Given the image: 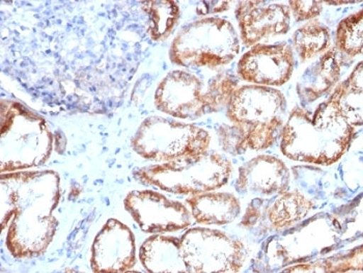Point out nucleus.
Wrapping results in <instances>:
<instances>
[{
    "label": "nucleus",
    "instance_id": "nucleus-1",
    "mask_svg": "<svg viewBox=\"0 0 363 273\" xmlns=\"http://www.w3.org/2000/svg\"><path fill=\"white\" fill-rule=\"evenodd\" d=\"M60 177L52 169L0 174L1 237L16 259L42 256L57 232Z\"/></svg>",
    "mask_w": 363,
    "mask_h": 273
},
{
    "label": "nucleus",
    "instance_id": "nucleus-2",
    "mask_svg": "<svg viewBox=\"0 0 363 273\" xmlns=\"http://www.w3.org/2000/svg\"><path fill=\"white\" fill-rule=\"evenodd\" d=\"M355 128L326 102L315 109L295 107L280 135L284 157L306 165L330 167L350 149Z\"/></svg>",
    "mask_w": 363,
    "mask_h": 273
},
{
    "label": "nucleus",
    "instance_id": "nucleus-3",
    "mask_svg": "<svg viewBox=\"0 0 363 273\" xmlns=\"http://www.w3.org/2000/svg\"><path fill=\"white\" fill-rule=\"evenodd\" d=\"M0 128V174L42 167L51 157L50 125L21 102L1 100Z\"/></svg>",
    "mask_w": 363,
    "mask_h": 273
},
{
    "label": "nucleus",
    "instance_id": "nucleus-4",
    "mask_svg": "<svg viewBox=\"0 0 363 273\" xmlns=\"http://www.w3.org/2000/svg\"><path fill=\"white\" fill-rule=\"evenodd\" d=\"M342 236L337 218L329 213L317 214L269 237L259 252L255 272H272L311 261L335 250Z\"/></svg>",
    "mask_w": 363,
    "mask_h": 273
},
{
    "label": "nucleus",
    "instance_id": "nucleus-5",
    "mask_svg": "<svg viewBox=\"0 0 363 273\" xmlns=\"http://www.w3.org/2000/svg\"><path fill=\"white\" fill-rule=\"evenodd\" d=\"M232 174V162L228 158L208 151L143 167L133 176L141 184L168 194L196 196L220 189L228 184Z\"/></svg>",
    "mask_w": 363,
    "mask_h": 273
},
{
    "label": "nucleus",
    "instance_id": "nucleus-6",
    "mask_svg": "<svg viewBox=\"0 0 363 273\" xmlns=\"http://www.w3.org/2000/svg\"><path fill=\"white\" fill-rule=\"evenodd\" d=\"M286 100L274 87L246 84L233 94L226 116L243 130L248 149L263 151L277 144L286 121Z\"/></svg>",
    "mask_w": 363,
    "mask_h": 273
},
{
    "label": "nucleus",
    "instance_id": "nucleus-7",
    "mask_svg": "<svg viewBox=\"0 0 363 273\" xmlns=\"http://www.w3.org/2000/svg\"><path fill=\"white\" fill-rule=\"evenodd\" d=\"M240 52L236 29L228 20L205 17L187 24L172 42L169 60L183 68H220Z\"/></svg>",
    "mask_w": 363,
    "mask_h": 273
},
{
    "label": "nucleus",
    "instance_id": "nucleus-8",
    "mask_svg": "<svg viewBox=\"0 0 363 273\" xmlns=\"http://www.w3.org/2000/svg\"><path fill=\"white\" fill-rule=\"evenodd\" d=\"M210 145L207 130L157 116L145 118L131 140L138 156L157 163L201 155L209 151Z\"/></svg>",
    "mask_w": 363,
    "mask_h": 273
},
{
    "label": "nucleus",
    "instance_id": "nucleus-9",
    "mask_svg": "<svg viewBox=\"0 0 363 273\" xmlns=\"http://www.w3.org/2000/svg\"><path fill=\"white\" fill-rule=\"evenodd\" d=\"M180 239L187 272H239L247 259L245 245L223 230L192 228Z\"/></svg>",
    "mask_w": 363,
    "mask_h": 273
},
{
    "label": "nucleus",
    "instance_id": "nucleus-10",
    "mask_svg": "<svg viewBox=\"0 0 363 273\" xmlns=\"http://www.w3.org/2000/svg\"><path fill=\"white\" fill-rule=\"evenodd\" d=\"M315 208V201L298 190L282 192L270 198H255L246 208L240 227L255 237L282 232L303 221Z\"/></svg>",
    "mask_w": 363,
    "mask_h": 273
},
{
    "label": "nucleus",
    "instance_id": "nucleus-11",
    "mask_svg": "<svg viewBox=\"0 0 363 273\" xmlns=\"http://www.w3.org/2000/svg\"><path fill=\"white\" fill-rule=\"evenodd\" d=\"M125 210L147 234H167L191 225L189 209L179 201L154 190H133L124 200Z\"/></svg>",
    "mask_w": 363,
    "mask_h": 273
},
{
    "label": "nucleus",
    "instance_id": "nucleus-12",
    "mask_svg": "<svg viewBox=\"0 0 363 273\" xmlns=\"http://www.w3.org/2000/svg\"><path fill=\"white\" fill-rule=\"evenodd\" d=\"M154 102L161 113L181 120L194 121L210 113L205 82L187 71L168 73L157 87Z\"/></svg>",
    "mask_w": 363,
    "mask_h": 273
},
{
    "label": "nucleus",
    "instance_id": "nucleus-13",
    "mask_svg": "<svg viewBox=\"0 0 363 273\" xmlns=\"http://www.w3.org/2000/svg\"><path fill=\"white\" fill-rule=\"evenodd\" d=\"M295 55L286 42L257 44L246 51L237 65V72L244 82L255 86L281 87L292 78Z\"/></svg>",
    "mask_w": 363,
    "mask_h": 273
},
{
    "label": "nucleus",
    "instance_id": "nucleus-14",
    "mask_svg": "<svg viewBox=\"0 0 363 273\" xmlns=\"http://www.w3.org/2000/svg\"><path fill=\"white\" fill-rule=\"evenodd\" d=\"M94 272H127L136 265V240L125 223L111 218L94 239L91 248Z\"/></svg>",
    "mask_w": 363,
    "mask_h": 273
},
{
    "label": "nucleus",
    "instance_id": "nucleus-15",
    "mask_svg": "<svg viewBox=\"0 0 363 273\" xmlns=\"http://www.w3.org/2000/svg\"><path fill=\"white\" fill-rule=\"evenodd\" d=\"M240 37L243 45L252 47L263 40L288 33L291 11L288 6L270 1H240L236 10Z\"/></svg>",
    "mask_w": 363,
    "mask_h": 273
},
{
    "label": "nucleus",
    "instance_id": "nucleus-16",
    "mask_svg": "<svg viewBox=\"0 0 363 273\" xmlns=\"http://www.w3.org/2000/svg\"><path fill=\"white\" fill-rule=\"evenodd\" d=\"M291 172L281 159L257 155L239 169L235 189L241 196L270 198L290 188Z\"/></svg>",
    "mask_w": 363,
    "mask_h": 273
},
{
    "label": "nucleus",
    "instance_id": "nucleus-17",
    "mask_svg": "<svg viewBox=\"0 0 363 273\" xmlns=\"http://www.w3.org/2000/svg\"><path fill=\"white\" fill-rule=\"evenodd\" d=\"M342 58L335 48L328 49L309 65L296 84V93L302 107L328 95L340 82Z\"/></svg>",
    "mask_w": 363,
    "mask_h": 273
},
{
    "label": "nucleus",
    "instance_id": "nucleus-18",
    "mask_svg": "<svg viewBox=\"0 0 363 273\" xmlns=\"http://www.w3.org/2000/svg\"><path fill=\"white\" fill-rule=\"evenodd\" d=\"M192 218L199 225H225L241 213L239 199L230 192H203L186 199Z\"/></svg>",
    "mask_w": 363,
    "mask_h": 273
},
{
    "label": "nucleus",
    "instance_id": "nucleus-19",
    "mask_svg": "<svg viewBox=\"0 0 363 273\" xmlns=\"http://www.w3.org/2000/svg\"><path fill=\"white\" fill-rule=\"evenodd\" d=\"M140 261L147 272H187L178 237L155 234L140 246Z\"/></svg>",
    "mask_w": 363,
    "mask_h": 273
},
{
    "label": "nucleus",
    "instance_id": "nucleus-20",
    "mask_svg": "<svg viewBox=\"0 0 363 273\" xmlns=\"http://www.w3.org/2000/svg\"><path fill=\"white\" fill-rule=\"evenodd\" d=\"M362 62H359L349 77L338 84L325 101L354 128L362 126Z\"/></svg>",
    "mask_w": 363,
    "mask_h": 273
},
{
    "label": "nucleus",
    "instance_id": "nucleus-21",
    "mask_svg": "<svg viewBox=\"0 0 363 273\" xmlns=\"http://www.w3.org/2000/svg\"><path fill=\"white\" fill-rule=\"evenodd\" d=\"M330 43V29L319 20L313 19L294 33L292 48L300 62H306L326 52Z\"/></svg>",
    "mask_w": 363,
    "mask_h": 273
},
{
    "label": "nucleus",
    "instance_id": "nucleus-22",
    "mask_svg": "<svg viewBox=\"0 0 363 273\" xmlns=\"http://www.w3.org/2000/svg\"><path fill=\"white\" fill-rule=\"evenodd\" d=\"M362 245L340 254L284 268L282 272H362Z\"/></svg>",
    "mask_w": 363,
    "mask_h": 273
},
{
    "label": "nucleus",
    "instance_id": "nucleus-23",
    "mask_svg": "<svg viewBox=\"0 0 363 273\" xmlns=\"http://www.w3.org/2000/svg\"><path fill=\"white\" fill-rule=\"evenodd\" d=\"M143 10L149 15L147 33L157 42L164 41L174 33L181 17L178 2L172 0L145 2Z\"/></svg>",
    "mask_w": 363,
    "mask_h": 273
},
{
    "label": "nucleus",
    "instance_id": "nucleus-24",
    "mask_svg": "<svg viewBox=\"0 0 363 273\" xmlns=\"http://www.w3.org/2000/svg\"><path fill=\"white\" fill-rule=\"evenodd\" d=\"M362 10L344 18L336 26L335 49L338 52L354 57L362 53Z\"/></svg>",
    "mask_w": 363,
    "mask_h": 273
},
{
    "label": "nucleus",
    "instance_id": "nucleus-25",
    "mask_svg": "<svg viewBox=\"0 0 363 273\" xmlns=\"http://www.w3.org/2000/svg\"><path fill=\"white\" fill-rule=\"evenodd\" d=\"M292 171L298 191L313 201V198L315 200L326 198L327 188L330 187L328 174L311 167H295Z\"/></svg>",
    "mask_w": 363,
    "mask_h": 273
},
{
    "label": "nucleus",
    "instance_id": "nucleus-26",
    "mask_svg": "<svg viewBox=\"0 0 363 273\" xmlns=\"http://www.w3.org/2000/svg\"><path fill=\"white\" fill-rule=\"evenodd\" d=\"M238 87V80L230 74L219 73L211 78L206 87L209 113H216L226 108Z\"/></svg>",
    "mask_w": 363,
    "mask_h": 273
},
{
    "label": "nucleus",
    "instance_id": "nucleus-27",
    "mask_svg": "<svg viewBox=\"0 0 363 273\" xmlns=\"http://www.w3.org/2000/svg\"><path fill=\"white\" fill-rule=\"evenodd\" d=\"M217 135L221 150L228 155L241 156L248 150L245 134L236 125H220L217 128Z\"/></svg>",
    "mask_w": 363,
    "mask_h": 273
},
{
    "label": "nucleus",
    "instance_id": "nucleus-28",
    "mask_svg": "<svg viewBox=\"0 0 363 273\" xmlns=\"http://www.w3.org/2000/svg\"><path fill=\"white\" fill-rule=\"evenodd\" d=\"M289 9L296 22L311 21L321 14L323 1L309 0V1H290Z\"/></svg>",
    "mask_w": 363,
    "mask_h": 273
},
{
    "label": "nucleus",
    "instance_id": "nucleus-29",
    "mask_svg": "<svg viewBox=\"0 0 363 273\" xmlns=\"http://www.w3.org/2000/svg\"><path fill=\"white\" fill-rule=\"evenodd\" d=\"M230 2L228 1H208L201 2L197 8V14H213V13H221L228 10Z\"/></svg>",
    "mask_w": 363,
    "mask_h": 273
}]
</instances>
